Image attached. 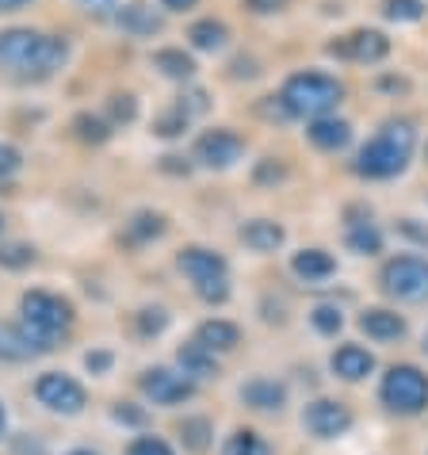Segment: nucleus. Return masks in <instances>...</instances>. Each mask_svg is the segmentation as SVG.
Returning <instances> with one entry per match:
<instances>
[{"label": "nucleus", "instance_id": "obj_31", "mask_svg": "<svg viewBox=\"0 0 428 455\" xmlns=\"http://www.w3.org/2000/svg\"><path fill=\"white\" fill-rule=\"evenodd\" d=\"M73 131H77V138H84V142H104V138L111 134L104 119L96 116H77V123H73Z\"/></svg>", "mask_w": 428, "mask_h": 455}, {"label": "nucleus", "instance_id": "obj_21", "mask_svg": "<svg viewBox=\"0 0 428 455\" xmlns=\"http://www.w3.org/2000/svg\"><path fill=\"white\" fill-rule=\"evenodd\" d=\"M242 398L253 410H280L287 402V390L280 383H272V379H253V383L242 387Z\"/></svg>", "mask_w": 428, "mask_h": 455}, {"label": "nucleus", "instance_id": "obj_45", "mask_svg": "<svg viewBox=\"0 0 428 455\" xmlns=\"http://www.w3.org/2000/svg\"><path fill=\"white\" fill-rule=\"evenodd\" d=\"M424 352H428V333H424Z\"/></svg>", "mask_w": 428, "mask_h": 455}, {"label": "nucleus", "instance_id": "obj_6", "mask_svg": "<svg viewBox=\"0 0 428 455\" xmlns=\"http://www.w3.org/2000/svg\"><path fill=\"white\" fill-rule=\"evenodd\" d=\"M383 402L394 413H421L428 406V375L413 363H398L383 379Z\"/></svg>", "mask_w": 428, "mask_h": 455}, {"label": "nucleus", "instance_id": "obj_18", "mask_svg": "<svg viewBox=\"0 0 428 455\" xmlns=\"http://www.w3.org/2000/svg\"><path fill=\"white\" fill-rule=\"evenodd\" d=\"M176 360H180V375H184V379H214V375H218L214 352H210V348H203L199 340H195V345H184V348H180V356H176Z\"/></svg>", "mask_w": 428, "mask_h": 455}, {"label": "nucleus", "instance_id": "obj_14", "mask_svg": "<svg viewBox=\"0 0 428 455\" xmlns=\"http://www.w3.org/2000/svg\"><path fill=\"white\" fill-rule=\"evenodd\" d=\"M333 371L341 379H348V383H356V379L375 371V356L368 348H360V345H341L333 352Z\"/></svg>", "mask_w": 428, "mask_h": 455}, {"label": "nucleus", "instance_id": "obj_3", "mask_svg": "<svg viewBox=\"0 0 428 455\" xmlns=\"http://www.w3.org/2000/svg\"><path fill=\"white\" fill-rule=\"evenodd\" d=\"M345 88L341 81L325 77V73H295L291 81L283 84V108L291 111V116H306V119H321L329 116V111L341 104Z\"/></svg>", "mask_w": 428, "mask_h": 455}, {"label": "nucleus", "instance_id": "obj_43", "mask_svg": "<svg viewBox=\"0 0 428 455\" xmlns=\"http://www.w3.org/2000/svg\"><path fill=\"white\" fill-rule=\"evenodd\" d=\"M66 455H96V451H88V448H77V451H66Z\"/></svg>", "mask_w": 428, "mask_h": 455}, {"label": "nucleus", "instance_id": "obj_13", "mask_svg": "<svg viewBox=\"0 0 428 455\" xmlns=\"http://www.w3.org/2000/svg\"><path fill=\"white\" fill-rule=\"evenodd\" d=\"M333 54H348L356 61H383L390 54V43L379 31H356V35H348L341 46H333Z\"/></svg>", "mask_w": 428, "mask_h": 455}, {"label": "nucleus", "instance_id": "obj_5", "mask_svg": "<svg viewBox=\"0 0 428 455\" xmlns=\"http://www.w3.org/2000/svg\"><path fill=\"white\" fill-rule=\"evenodd\" d=\"M20 307H23L28 330L39 333L43 340H50V345H54L58 333H66L73 325V307L61 295H50V291H28Z\"/></svg>", "mask_w": 428, "mask_h": 455}, {"label": "nucleus", "instance_id": "obj_36", "mask_svg": "<svg viewBox=\"0 0 428 455\" xmlns=\"http://www.w3.org/2000/svg\"><path fill=\"white\" fill-rule=\"evenodd\" d=\"M165 310H142V333H161L165 330Z\"/></svg>", "mask_w": 428, "mask_h": 455}, {"label": "nucleus", "instance_id": "obj_9", "mask_svg": "<svg viewBox=\"0 0 428 455\" xmlns=\"http://www.w3.org/2000/svg\"><path fill=\"white\" fill-rule=\"evenodd\" d=\"M54 345L43 340L39 333H31L28 325H12V322H0V360H12V363H23L39 352H50Z\"/></svg>", "mask_w": 428, "mask_h": 455}, {"label": "nucleus", "instance_id": "obj_44", "mask_svg": "<svg viewBox=\"0 0 428 455\" xmlns=\"http://www.w3.org/2000/svg\"><path fill=\"white\" fill-rule=\"evenodd\" d=\"M0 436H4V406H0Z\"/></svg>", "mask_w": 428, "mask_h": 455}, {"label": "nucleus", "instance_id": "obj_26", "mask_svg": "<svg viewBox=\"0 0 428 455\" xmlns=\"http://www.w3.org/2000/svg\"><path fill=\"white\" fill-rule=\"evenodd\" d=\"M226 455H272V448L264 444V440L253 433V428H242V433L230 436V444H226Z\"/></svg>", "mask_w": 428, "mask_h": 455}, {"label": "nucleus", "instance_id": "obj_42", "mask_svg": "<svg viewBox=\"0 0 428 455\" xmlns=\"http://www.w3.org/2000/svg\"><path fill=\"white\" fill-rule=\"evenodd\" d=\"M23 4H28V0H0V12H16Z\"/></svg>", "mask_w": 428, "mask_h": 455}, {"label": "nucleus", "instance_id": "obj_16", "mask_svg": "<svg viewBox=\"0 0 428 455\" xmlns=\"http://www.w3.org/2000/svg\"><path fill=\"white\" fill-rule=\"evenodd\" d=\"M310 142L318 146V149H345L348 146V138H352V126L345 119H333V116H321V119H313L310 123Z\"/></svg>", "mask_w": 428, "mask_h": 455}, {"label": "nucleus", "instance_id": "obj_7", "mask_svg": "<svg viewBox=\"0 0 428 455\" xmlns=\"http://www.w3.org/2000/svg\"><path fill=\"white\" fill-rule=\"evenodd\" d=\"M383 287L401 302H424L428 299V260L421 257H398L383 268Z\"/></svg>", "mask_w": 428, "mask_h": 455}, {"label": "nucleus", "instance_id": "obj_41", "mask_svg": "<svg viewBox=\"0 0 428 455\" xmlns=\"http://www.w3.org/2000/svg\"><path fill=\"white\" fill-rule=\"evenodd\" d=\"M165 8H172V12H187V8H195L199 0H161Z\"/></svg>", "mask_w": 428, "mask_h": 455}, {"label": "nucleus", "instance_id": "obj_23", "mask_svg": "<svg viewBox=\"0 0 428 455\" xmlns=\"http://www.w3.org/2000/svg\"><path fill=\"white\" fill-rule=\"evenodd\" d=\"M187 39H192V46L199 50H218L226 39H230V31H226V23L218 20H199L192 31H187Z\"/></svg>", "mask_w": 428, "mask_h": 455}, {"label": "nucleus", "instance_id": "obj_12", "mask_svg": "<svg viewBox=\"0 0 428 455\" xmlns=\"http://www.w3.org/2000/svg\"><path fill=\"white\" fill-rule=\"evenodd\" d=\"M306 428L313 436H321V440H329V436H341L348 433V425H352V413L348 406H341V402H329V398H321V402H310L306 406Z\"/></svg>", "mask_w": 428, "mask_h": 455}, {"label": "nucleus", "instance_id": "obj_37", "mask_svg": "<svg viewBox=\"0 0 428 455\" xmlns=\"http://www.w3.org/2000/svg\"><path fill=\"white\" fill-rule=\"evenodd\" d=\"M111 111H115V119H123V123H131L134 119V100L131 96H115V100H111Z\"/></svg>", "mask_w": 428, "mask_h": 455}, {"label": "nucleus", "instance_id": "obj_1", "mask_svg": "<svg viewBox=\"0 0 428 455\" xmlns=\"http://www.w3.org/2000/svg\"><path fill=\"white\" fill-rule=\"evenodd\" d=\"M413 126L409 123H386L379 134L371 138L368 146L360 149L356 157V172L368 176V180H390L406 169V161L413 154Z\"/></svg>", "mask_w": 428, "mask_h": 455}, {"label": "nucleus", "instance_id": "obj_10", "mask_svg": "<svg viewBox=\"0 0 428 455\" xmlns=\"http://www.w3.org/2000/svg\"><path fill=\"white\" fill-rule=\"evenodd\" d=\"M142 390L157 402V406H176V402L195 395V383L192 379H184V375H176V371H169V368H154V371L142 375Z\"/></svg>", "mask_w": 428, "mask_h": 455}, {"label": "nucleus", "instance_id": "obj_40", "mask_svg": "<svg viewBox=\"0 0 428 455\" xmlns=\"http://www.w3.org/2000/svg\"><path fill=\"white\" fill-rule=\"evenodd\" d=\"M245 4L253 8V12H280L283 0H245Z\"/></svg>", "mask_w": 428, "mask_h": 455}, {"label": "nucleus", "instance_id": "obj_8", "mask_svg": "<svg viewBox=\"0 0 428 455\" xmlns=\"http://www.w3.org/2000/svg\"><path fill=\"white\" fill-rule=\"evenodd\" d=\"M35 398H39L46 410H54V413H81L84 402H88L84 387L73 375H61V371L39 375V383H35Z\"/></svg>", "mask_w": 428, "mask_h": 455}, {"label": "nucleus", "instance_id": "obj_20", "mask_svg": "<svg viewBox=\"0 0 428 455\" xmlns=\"http://www.w3.org/2000/svg\"><path fill=\"white\" fill-rule=\"evenodd\" d=\"M291 268H295V275H302L306 283H313V280H329L333 275V257L325 249H302L298 257L291 260Z\"/></svg>", "mask_w": 428, "mask_h": 455}, {"label": "nucleus", "instance_id": "obj_11", "mask_svg": "<svg viewBox=\"0 0 428 455\" xmlns=\"http://www.w3.org/2000/svg\"><path fill=\"white\" fill-rule=\"evenodd\" d=\"M242 149H245V142L234 131H207L195 142V161H203L210 169H226L242 157Z\"/></svg>", "mask_w": 428, "mask_h": 455}, {"label": "nucleus", "instance_id": "obj_27", "mask_svg": "<svg viewBox=\"0 0 428 455\" xmlns=\"http://www.w3.org/2000/svg\"><path fill=\"white\" fill-rule=\"evenodd\" d=\"M119 23L127 31H138V35H154L161 23H157V16H149V12L142 8V4H131V8H123V16H119Z\"/></svg>", "mask_w": 428, "mask_h": 455}, {"label": "nucleus", "instance_id": "obj_22", "mask_svg": "<svg viewBox=\"0 0 428 455\" xmlns=\"http://www.w3.org/2000/svg\"><path fill=\"white\" fill-rule=\"evenodd\" d=\"M154 66L165 73V77H176V81H184V77H192V73H195V61L187 58L184 50H157Z\"/></svg>", "mask_w": 428, "mask_h": 455}, {"label": "nucleus", "instance_id": "obj_33", "mask_svg": "<svg viewBox=\"0 0 428 455\" xmlns=\"http://www.w3.org/2000/svg\"><path fill=\"white\" fill-rule=\"evenodd\" d=\"M345 325V318H341V310L337 307H318L313 310V330L318 333H337Z\"/></svg>", "mask_w": 428, "mask_h": 455}, {"label": "nucleus", "instance_id": "obj_35", "mask_svg": "<svg viewBox=\"0 0 428 455\" xmlns=\"http://www.w3.org/2000/svg\"><path fill=\"white\" fill-rule=\"evenodd\" d=\"M184 126H187V116H184V111H176V116H165V119H161V123H157V134H165V138H172V134H180V131H184Z\"/></svg>", "mask_w": 428, "mask_h": 455}, {"label": "nucleus", "instance_id": "obj_17", "mask_svg": "<svg viewBox=\"0 0 428 455\" xmlns=\"http://www.w3.org/2000/svg\"><path fill=\"white\" fill-rule=\"evenodd\" d=\"M195 340H199V345H203V348H210V352H230V348H237V340H242V330H237L234 322L210 318V322L199 325Z\"/></svg>", "mask_w": 428, "mask_h": 455}, {"label": "nucleus", "instance_id": "obj_2", "mask_svg": "<svg viewBox=\"0 0 428 455\" xmlns=\"http://www.w3.org/2000/svg\"><path fill=\"white\" fill-rule=\"evenodd\" d=\"M66 58H69V46L61 39H50V35L23 31V28L0 35V66L50 73V69H61Z\"/></svg>", "mask_w": 428, "mask_h": 455}, {"label": "nucleus", "instance_id": "obj_38", "mask_svg": "<svg viewBox=\"0 0 428 455\" xmlns=\"http://www.w3.org/2000/svg\"><path fill=\"white\" fill-rule=\"evenodd\" d=\"M84 363H88V371H92V375H104L111 368V352H88Z\"/></svg>", "mask_w": 428, "mask_h": 455}, {"label": "nucleus", "instance_id": "obj_34", "mask_svg": "<svg viewBox=\"0 0 428 455\" xmlns=\"http://www.w3.org/2000/svg\"><path fill=\"white\" fill-rule=\"evenodd\" d=\"M127 455H172V448L161 436H138Z\"/></svg>", "mask_w": 428, "mask_h": 455}, {"label": "nucleus", "instance_id": "obj_28", "mask_svg": "<svg viewBox=\"0 0 428 455\" xmlns=\"http://www.w3.org/2000/svg\"><path fill=\"white\" fill-rule=\"evenodd\" d=\"M161 230H165V222H161V214H134V222L127 226V234H131V242H146V237H157Z\"/></svg>", "mask_w": 428, "mask_h": 455}, {"label": "nucleus", "instance_id": "obj_25", "mask_svg": "<svg viewBox=\"0 0 428 455\" xmlns=\"http://www.w3.org/2000/svg\"><path fill=\"white\" fill-rule=\"evenodd\" d=\"M180 436H184V448L207 451V444H210V421H207V417H187V421L180 425Z\"/></svg>", "mask_w": 428, "mask_h": 455}, {"label": "nucleus", "instance_id": "obj_24", "mask_svg": "<svg viewBox=\"0 0 428 455\" xmlns=\"http://www.w3.org/2000/svg\"><path fill=\"white\" fill-rule=\"evenodd\" d=\"M348 249L360 252V257H375V252L383 249V234L375 230L371 222H356V226L348 230Z\"/></svg>", "mask_w": 428, "mask_h": 455}, {"label": "nucleus", "instance_id": "obj_30", "mask_svg": "<svg viewBox=\"0 0 428 455\" xmlns=\"http://www.w3.org/2000/svg\"><path fill=\"white\" fill-rule=\"evenodd\" d=\"M31 260H35V249L31 245H0V268L20 272V268H28Z\"/></svg>", "mask_w": 428, "mask_h": 455}, {"label": "nucleus", "instance_id": "obj_46", "mask_svg": "<svg viewBox=\"0 0 428 455\" xmlns=\"http://www.w3.org/2000/svg\"><path fill=\"white\" fill-rule=\"evenodd\" d=\"M0 226H4V219H0Z\"/></svg>", "mask_w": 428, "mask_h": 455}, {"label": "nucleus", "instance_id": "obj_29", "mask_svg": "<svg viewBox=\"0 0 428 455\" xmlns=\"http://www.w3.org/2000/svg\"><path fill=\"white\" fill-rule=\"evenodd\" d=\"M383 12L390 20H398V23H413V20L424 16V4H421V0H386Z\"/></svg>", "mask_w": 428, "mask_h": 455}, {"label": "nucleus", "instance_id": "obj_32", "mask_svg": "<svg viewBox=\"0 0 428 455\" xmlns=\"http://www.w3.org/2000/svg\"><path fill=\"white\" fill-rule=\"evenodd\" d=\"M20 165H23L20 149H16V146H8V142H0V184H8L12 176L20 172Z\"/></svg>", "mask_w": 428, "mask_h": 455}, {"label": "nucleus", "instance_id": "obj_15", "mask_svg": "<svg viewBox=\"0 0 428 455\" xmlns=\"http://www.w3.org/2000/svg\"><path fill=\"white\" fill-rule=\"evenodd\" d=\"M360 330L375 340H398L406 333V318L394 310H363L360 314Z\"/></svg>", "mask_w": 428, "mask_h": 455}, {"label": "nucleus", "instance_id": "obj_19", "mask_svg": "<svg viewBox=\"0 0 428 455\" xmlns=\"http://www.w3.org/2000/svg\"><path fill=\"white\" fill-rule=\"evenodd\" d=\"M242 242L257 252H275L283 245V226H275L268 219H253V222L242 226Z\"/></svg>", "mask_w": 428, "mask_h": 455}, {"label": "nucleus", "instance_id": "obj_39", "mask_svg": "<svg viewBox=\"0 0 428 455\" xmlns=\"http://www.w3.org/2000/svg\"><path fill=\"white\" fill-rule=\"evenodd\" d=\"M115 421H127V425H142L146 417L138 413V410H131V402H119V410H115Z\"/></svg>", "mask_w": 428, "mask_h": 455}, {"label": "nucleus", "instance_id": "obj_4", "mask_svg": "<svg viewBox=\"0 0 428 455\" xmlns=\"http://www.w3.org/2000/svg\"><path fill=\"white\" fill-rule=\"evenodd\" d=\"M176 264H180V272L195 283L199 299H207V302H226V299H230V283H226V260L218 257V252L192 245V249L180 252V260H176Z\"/></svg>", "mask_w": 428, "mask_h": 455}]
</instances>
